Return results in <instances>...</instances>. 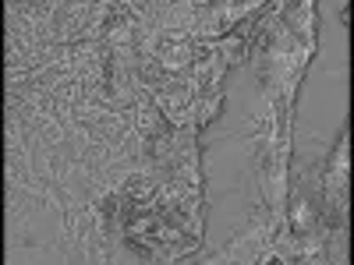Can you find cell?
<instances>
[{"label": "cell", "mask_w": 354, "mask_h": 265, "mask_svg": "<svg viewBox=\"0 0 354 265\" xmlns=\"http://www.w3.org/2000/svg\"><path fill=\"white\" fill-rule=\"evenodd\" d=\"M220 106H223V92L220 88H209V96H198L195 99V106H192V124L198 128V131H205L213 124V117L220 113Z\"/></svg>", "instance_id": "obj_1"}]
</instances>
